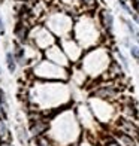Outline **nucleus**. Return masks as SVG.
Here are the masks:
<instances>
[{"mask_svg": "<svg viewBox=\"0 0 139 146\" xmlns=\"http://www.w3.org/2000/svg\"><path fill=\"white\" fill-rule=\"evenodd\" d=\"M0 75H2V69H0Z\"/></svg>", "mask_w": 139, "mask_h": 146, "instance_id": "obj_19", "label": "nucleus"}, {"mask_svg": "<svg viewBox=\"0 0 139 146\" xmlns=\"http://www.w3.org/2000/svg\"><path fill=\"white\" fill-rule=\"evenodd\" d=\"M5 29H3V23H2V19H0V33H2Z\"/></svg>", "mask_w": 139, "mask_h": 146, "instance_id": "obj_18", "label": "nucleus"}, {"mask_svg": "<svg viewBox=\"0 0 139 146\" xmlns=\"http://www.w3.org/2000/svg\"><path fill=\"white\" fill-rule=\"evenodd\" d=\"M6 60H8V69L11 73H14L15 72V67H17V64H15V58L12 57V54L9 52L8 55H6Z\"/></svg>", "mask_w": 139, "mask_h": 146, "instance_id": "obj_11", "label": "nucleus"}, {"mask_svg": "<svg viewBox=\"0 0 139 146\" xmlns=\"http://www.w3.org/2000/svg\"><path fill=\"white\" fill-rule=\"evenodd\" d=\"M99 23H100V25L108 33H112V29H114V17H112L111 11H108V9L100 11V14H99Z\"/></svg>", "mask_w": 139, "mask_h": 146, "instance_id": "obj_3", "label": "nucleus"}, {"mask_svg": "<svg viewBox=\"0 0 139 146\" xmlns=\"http://www.w3.org/2000/svg\"><path fill=\"white\" fill-rule=\"evenodd\" d=\"M94 97L97 98H114L117 97V90L112 87V85H102V87H99L96 91H94Z\"/></svg>", "mask_w": 139, "mask_h": 146, "instance_id": "obj_4", "label": "nucleus"}, {"mask_svg": "<svg viewBox=\"0 0 139 146\" xmlns=\"http://www.w3.org/2000/svg\"><path fill=\"white\" fill-rule=\"evenodd\" d=\"M118 128L121 130V133L127 134L130 137H136L138 136V128L135 127V124H132V121H126V119H121L118 122Z\"/></svg>", "mask_w": 139, "mask_h": 146, "instance_id": "obj_6", "label": "nucleus"}, {"mask_svg": "<svg viewBox=\"0 0 139 146\" xmlns=\"http://www.w3.org/2000/svg\"><path fill=\"white\" fill-rule=\"evenodd\" d=\"M6 133H8V130H6V125H5V122L2 121V119H0V137H5Z\"/></svg>", "mask_w": 139, "mask_h": 146, "instance_id": "obj_15", "label": "nucleus"}, {"mask_svg": "<svg viewBox=\"0 0 139 146\" xmlns=\"http://www.w3.org/2000/svg\"><path fill=\"white\" fill-rule=\"evenodd\" d=\"M76 40L81 43L84 48H91L94 46L99 39H100V33H99L97 24L91 17H84L76 23V27L74 29Z\"/></svg>", "mask_w": 139, "mask_h": 146, "instance_id": "obj_2", "label": "nucleus"}, {"mask_svg": "<svg viewBox=\"0 0 139 146\" xmlns=\"http://www.w3.org/2000/svg\"><path fill=\"white\" fill-rule=\"evenodd\" d=\"M129 52H130L132 58L139 64V45L138 43H130L129 45Z\"/></svg>", "mask_w": 139, "mask_h": 146, "instance_id": "obj_8", "label": "nucleus"}, {"mask_svg": "<svg viewBox=\"0 0 139 146\" xmlns=\"http://www.w3.org/2000/svg\"><path fill=\"white\" fill-rule=\"evenodd\" d=\"M17 36H18L19 40H24V39H25L27 33H25V30H24V25H19V27L17 29Z\"/></svg>", "mask_w": 139, "mask_h": 146, "instance_id": "obj_14", "label": "nucleus"}, {"mask_svg": "<svg viewBox=\"0 0 139 146\" xmlns=\"http://www.w3.org/2000/svg\"><path fill=\"white\" fill-rule=\"evenodd\" d=\"M118 5L121 6V9L126 12V14H129L130 17L133 15V12H135V11H132V9L129 8V6H127V3H126V0H118Z\"/></svg>", "mask_w": 139, "mask_h": 146, "instance_id": "obj_12", "label": "nucleus"}, {"mask_svg": "<svg viewBox=\"0 0 139 146\" xmlns=\"http://www.w3.org/2000/svg\"><path fill=\"white\" fill-rule=\"evenodd\" d=\"M121 21L126 24V29L129 30V33H130V37L133 39V40L139 45V30L136 29V25L130 21V19H127V18H121Z\"/></svg>", "mask_w": 139, "mask_h": 146, "instance_id": "obj_7", "label": "nucleus"}, {"mask_svg": "<svg viewBox=\"0 0 139 146\" xmlns=\"http://www.w3.org/2000/svg\"><path fill=\"white\" fill-rule=\"evenodd\" d=\"M45 127H46V125H45L43 122H41V121H36V124L31 127V133H33L35 136H36V134H41V133L45 130Z\"/></svg>", "mask_w": 139, "mask_h": 146, "instance_id": "obj_10", "label": "nucleus"}, {"mask_svg": "<svg viewBox=\"0 0 139 146\" xmlns=\"http://www.w3.org/2000/svg\"><path fill=\"white\" fill-rule=\"evenodd\" d=\"M64 49H66V52L69 54V57L72 60H78L79 57H81V54H82L81 46H79L75 40H70V39L64 42Z\"/></svg>", "mask_w": 139, "mask_h": 146, "instance_id": "obj_5", "label": "nucleus"}, {"mask_svg": "<svg viewBox=\"0 0 139 146\" xmlns=\"http://www.w3.org/2000/svg\"><path fill=\"white\" fill-rule=\"evenodd\" d=\"M37 143H39V146H52V145L46 140V139H43V137H39V139H37Z\"/></svg>", "mask_w": 139, "mask_h": 146, "instance_id": "obj_16", "label": "nucleus"}, {"mask_svg": "<svg viewBox=\"0 0 139 146\" xmlns=\"http://www.w3.org/2000/svg\"><path fill=\"white\" fill-rule=\"evenodd\" d=\"M81 3L84 5L85 9H93L97 3V0H81Z\"/></svg>", "mask_w": 139, "mask_h": 146, "instance_id": "obj_13", "label": "nucleus"}, {"mask_svg": "<svg viewBox=\"0 0 139 146\" xmlns=\"http://www.w3.org/2000/svg\"><path fill=\"white\" fill-rule=\"evenodd\" d=\"M132 18H133V21L139 25V14H136V12H133V15H132Z\"/></svg>", "mask_w": 139, "mask_h": 146, "instance_id": "obj_17", "label": "nucleus"}, {"mask_svg": "<svg viewBox=\"0 0 139 146\" xmlns=\"http://www.w3.org/2000/svg\"><path fill=\"white\" fill-rule=\"evenodd\" d=\"M115 54H117V58H118V63L123 66V69H124L126 72H129V61H127V58H126L118 49L115 51Z\"/></svg>", "mask_w": 139, "mask_h": 146, "instance_id": "obj_9", "label": "nucleus"}, {"mask_svg": "<svg viewBox=\"0 0 139 146\" xmlns=\"http://www.w3.org/2000/svg\"><path fill=\"white\" fill-rule=\"evenodd\" d=\"M112 63V58L109 52L105 48H94L88 51L82 58V69L88 75H100V73L108 72L109 66Z\"/></svg>", "mask_w": 139, "mask_h": 146, "instance_id": "obj_1", "label": "nucleus"}]
</instances>
